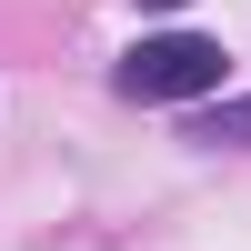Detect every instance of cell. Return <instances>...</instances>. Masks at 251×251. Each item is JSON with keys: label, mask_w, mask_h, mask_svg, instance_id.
Returning a JSON list of instances; mask_svg holds the SVG:
<instances>
[{"label": "cell", "mask_w": 251, "mask_h": 251, "mask_svg": "<svg viewBox=\"0 0 251 251\" xmlns=\"http://www.w3.org/2000/svg\"><path fill=\"white\" fill-rule=\"evenodd\" d=\"M151 10H181V0H151Z\"/></svg>", "instance_id": "3"}, {"label": "cell", "mask_w": 251, "mask_h": 251, "mask_svg": "<svg viewBox=\"0 0 251 251\" xmlns=\"http://www.w3.org/2000/svg\"><path fill=\"white\" fill-rule=\"evenodd\" d=\"M201 141H231V151H251V100H221V111L201 121Z\"/></svg>", "instance_id": "2"}, {"label": "cell", "mask_w": 251, "mask_h": 251, "mask_svg": "<svg viewBox=\"0 0 251 251\" xmlns=\"http://www.w3.org/2000/svg\"><path fill=\"white\" fill-rule=\"evenodd\" d=\"M221 91V40L201 30H151L121 60V100H211Z\"/></svg>", "instance_id": "1"}]
</instances>
